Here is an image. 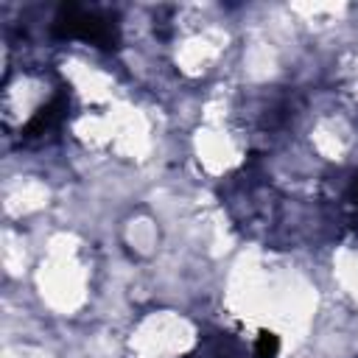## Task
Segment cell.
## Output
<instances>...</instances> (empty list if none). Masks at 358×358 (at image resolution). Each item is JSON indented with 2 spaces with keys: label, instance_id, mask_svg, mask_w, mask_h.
Returning a JSON list of instances; mask_svg holds the SVG:
<instances>
[{
  "label": "cell",
  "instance_id": "obj_1",
  "mask_svg": "<svg viewBox=\"0 0 358 358\" xmlns=\"http://www.w3.org/2000/svg\"><path fill=\"white\" fill-rule=\"evenodd\" d=\"M53 34L59 39H84L98 48H115L117 45V25L95 11H87L76 3H67L59 8L53 20Z\"/></svg>",
  "mask_w": 358,
  "mask_h": 358
},
{
  "label": "cell",
  "instance_id": "obj_2",
  "mask_svg": "<svg viewBox=\"0 0 358 358\" xmlns=\"http://www.w3.org/2000/svg\"><path fill=\"white\" fill-rule=\"evenodd\" d=\"M64 112H67L64 98H53L48 106H42V109H39V112L31 117V123L22 129V137H36V134H45V131L56 129V126L62 123Z\"/></svg>",
  "mask_w": 358,
  "mask_h": 358
},
{
  "label": "cell",
  "instance_id": "obj_3",
  "mask_svg": "<svg viewBox=\"0 0 358 358\" xmlns=\"http://www.w3.org/2000/svg\"><path fill=\"white\" fill-rule=\"evenodd\" d=\"M277 352H280L277 336H274V333H260V338H257V344H255V355H257V358H277Z\"/></svg>",
  "mask_w": 358,
  "mask_h": 358
},
{
  "label": "cell",
  "instance_id": "obj_4",
  "mask_svg": "<svg viewBox=\"0 0 358 358\" xmlns=\"http://www.w3.org/2000/svg\"><path fill=\"white\" fill-rule=\"evenodd\" d=\"M347 201L352 204V210L358 213V173L352 176V182H350V190H347Z\"/></svg>",
  "mask_w": 358,
  "mask_h": 358
}]
</instances>
